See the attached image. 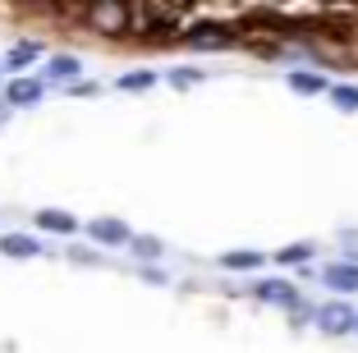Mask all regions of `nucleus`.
<instances>
[{
  "mask_svg": "<svg viewBox=\"0 0 358 353\" xmlns=\"http://www.w3.org/2000/svg\"><path fill=\"white\" fill-rule=\"evenodd\" d=\"M354 317L358 312L349 308V298H331L313 312V326L322 335H331V340H345V335H354Z\"/></svg>",
  "mask_w": 358,
  "mask_h": 353,
  "instance_id": "nucleus-1",
  "label": "nucleus"
},
{
  "mask_svg": "<svg viewBox=\"0 0 358 353\" xmlns=\"http://www.w3.org/2000/svg\"><path fill=\"white\" fill-rule=\"evenodd\" d=\"M42 96H46V83L37 78V73L5 78V87H0V101L10 106V110H32V106H42Z\"/></svg>",
  "mask_w": 358,
  "mask_h": 353,
  "instance_id": "nucleus-2",
  "label": "nucleus"
},
{
  "mask_svg": "<svg viewBox=\"0 0 358 353\" xmlns=\"http://www.w3.org/2000/svg\"><path fill=\"white\" fill-rule=\"evenodd\" d=\"M129 19H134V10H129V5H120V0H96L92 10H87V23H92L96 32H110V37H115V32H124Z\"/></svg>",
  "mask_w": 358,
  "mask_h": 353,
  "instance_id": "nucleus-3",
  "label": "nucleus"
},
{
  "mask_svg": "<svg viewBox=\"0 0 358 353\" xmlns=\"http://www.w3.org/2000/svg\"><path fill=\"white\" fill-rule=\"evenodd\" d=\"M83 229H87V239L101 243V248H129V239H134V229L115 216H96V220H87Z\"/></svg>",
  "mask_w": 358,
  "mask_h": 353,
  "instance_id": "nucleus-4",
  "label": "nucleus"
},
{
  "mask_svg": "<svg viewBox=\"0 0 358 353\" xmlns=\"http://www.w3.org/2000/svg\"><path fill=\"white\" fill-rule=\"evenodd\" d=\"M78 73H83V60H78V55H69V51H60V55H51V60L42 64V83L69 87V83H78Z\"/></svg>",
  "mask_w": 358,
  "mask_h": 353,
  "instance_id": "nucleus-5",
  "label": "nucleus"
},
{
  "mask_svg": "<svg viewBox=\"0 0 358 353\" xmlns=\"http://www.w3.org/2000/svg\"><path fill=\"white\" fill-rule=\"evenodd\" d=\"M37 60H42V42H14L0 60V69H5V78H23Z\"/></svg>",
  "mask_w": 358,
  "mask_h": 353,
  "instance_id": "nucleus-6",
  "label": "nucleus"
},
{
  "mask_svg": "<svg viewBox=\"0 0 358 353\" xmlns=\"http://www.w3.org/2000/svg\"><path fill=\"white\" fill-rule=\"evenodd\" d=\"M42 243L32 239V234H19V229H10V234H0V257H10V261H32V257H42Z\"/></svg>",
  "mask_w": 358,
  "mask_h": 353,
  "instance_id": "nucleus-7",
  "label": "nucleus"
},
{
  "mask_svg": "<svg viewBox=\"0 0 358 353\" xmlns=\"http://www.w3.org/2000/svg\"><path fill=\"white\" fill-rule=\"evenodd\" d=\"M322 284L336 294H358V261H331V266H322Z\"/></svg>",
  "mask_w": 358,
  "mask_h": 353,
  "instance_id": "nucleus-8",
  "label": "nucleus"
},
{
  "mask_svg": "<svg viewBox=\"0 0 358 353\" xmlns=\"http://www.w3.org/2000/svg\"><path fill=\"white\" fill-rule=\"evenodd\" d=\"M253 294L262 303H275V308H299V289L289 280H257Z\"/></svg>",
  "mask_w": 358,
  "mask_h": 353,
  "instance_id": "nucleus-9",
  "label": "nucleus"
},
{
  "mask_svg": "<svg viewBox=\"0 0 358 353\" xmlns=\"http://www.w3.org/2000/svg\"><path fill=\"white\" fill-rule=\"evenodd\" d=\"M32 220H37V229H46V234H74L78 229V220L69 216V211H60V207H42Z\"/></svg>",
  "mask_w": 358,
  "mask_h": 353,
  "instance_id": "nucleus-10",
  "label": "nucleus"
},
{
  "mask_svg": "<svg viewBox=\"0 0 358 353\" xmlns=\"http://www.w3.org/2000/svg\"><path fill=\"white\" fill-rule=\"evenodd\" d=\"M289 87H294L299 96H322L327 92V78H322L317 69H294L289 73Z\"/></svg>",
  "mask_w": 358,
  "mask_h": 353,
  "instance_id": "nucleus-11",
  "label": "nucleus"
},
{
  "mask_svg": "<svg viewBox=\"0 0 358 353\" xmlns=\"http://www.w3.org/2000/svg\"><path fill=\"white\" fill-rule=\"evenodd\" d=\"M129 252H134L138 261H157L161 252H166V243H161L157 234H134V239H129Z\"/></svg>",
  "mask_w": 358,
  "mask_h": 353,
  "instance_id": "nucleus-12",
  "label": "nucleus"
},
{
  "mask_svg": "<svg viewBox=\"0 0 358 353\" xmlns=\"http://www.w3.org/2000/svg\"><path fill=\"white\" fill-rule=\"evenodd\" d=\"M120 92H148V87H157V73L152 69H134V73H120L115 78Z\"/></svg>",
  "mask_w": 358,
  "mask_h": 353,
  "instance_id": "nucleus-13",
  "label": "nucleus"
},
{
  "mask_svg": "<svg viewBox=\"0 0 358 353\" xmlns=\"http://www.w3.org/2000/svg\"><path fill=\"white\" fill-rule=\"evenodd\" d=\"M184 42H189V46H221V42H230V32H225V28H189V32H184Z\"/></svg>",
  "mask_w": 358,
  "mask_h": 353,
  "instance_id": "nucleus-14",
  "label": "nucleus"
},
{
  "mask_svg": "<svg viewBox=\"0 0 358 353\" xmlns=\"http://www.w3.org/2000/svg\"><path fill=\"white\" fill-rule=\"evenodd\" d=\"M262 252H225V257H221V266L225 271H257V266H262Z\"/></svg>",
  "mask_w": 358,
  "mask_h": 353,
  "instance_id": "nucleus-15",
  "label": "nucleus"
},
{
  "mask_svg": "<svg viewBox=\"0 0 358 353\" xmlns=\"http://www.w3.org/2000/svg\"><path fill=\"white\" fill-rule=\"evenodd\" d=\"M327 92H331V106H336V110H349V115L358 110V87H354V83H340V87H327Z\"/></svg>",
  "mask_w": 358,
  "mask_h": 353,
  "instance_id": "nucleus-16",
  "label": "nucleus"
},
{
  "mask_svg": "<svg viewBox=\"0 0 358 353\" xmlns=\"http://www.w3.org/2000/svg\"><path fill=\"white\" fill-rule=\"evenodd\" d=\"M308 257H313V243H289V248L275 252V261H280V266H299V261H308Z\"/></svg>",
  "mask_w": 358,
  "mask_h": 353,
  "instance_id": "nucleus-17",
  "label": "nucleus"
},
{
  "mask_svg": "<svg viewBox=\"0 0 358 353\" xmlns=\"http://www.w3.org/2000/svg\"><path fill=\"white\" fill-rule=\"evenodd\" d=\"M166 78H170V87H198L202 83V69H170Z\"/></svg>",
  "mask_w": 358,
  "mask_h": 353,
  "instance_id": "nucleus-18",
  "label": "nucleus"
},
{
  "mask_svg": "<svg viewBox=\"0 0 358 353\" xmlns=\"http://www.w3.org/2000/svg\"><path fill=\"white\" fill-rule=\"evenodd\" d=\"M340 243H345V257H340V261H358V229H345Z\"/></svg>",
  "mask_w": 358,
  "mask_h": 353,
  "instance_id": "nucleus-19",
  "label": "nucleus"
},
{
  "mask_svg": "<svg viewBox=\"0 0 358 353\" xmlns=\"http://www.w3.org/2000/svg\"><path fill=\"white\" fill-rule=\"evenodd\" d=\"M64 92H69V96H96L101 87H96V83H83V78H78V83H69Z\"/></svg>",
  "mask_w": 358,
  "mask_h": 353,
  "instance_id": "nucleus-20",
  "label": "nucleus"
},
{
  "mask_svg": "<svg viewBox=\"0 0 358 353\" xmlns=\"http://www.w3.org/2000/svg\"><path fill=\"white\" fill-rule=\"evenodd\" d=\"M143 280H148V284H166V275H161L157 266H143Z\"/></svg>",
  "mask_w": 358,
  "mask_h": 353,
  "instance_id": "nucleus-21",
  "label": "nucleus"
},
{
  "mask_svg": "<svg viewBox=\"0 0 358 353\" xmlns=\"http://www.w3.org/2000/svg\"><path fill=\"white\" fill-rule=\"evenodd\" d=\"M10 115H14V110H10V106H5V101H0V129L10 124Z\"/></svg>",
  "mask_w": 358,
  "mask_h": 353,
  "instance_id": "nucleus-22",
  "label": "nucleus"
},
{
  "mask_svg": "<svg viewBox=\"0 0 358 353\" xmlns=\"http://www.w3.org/2000/svg\"><path fill=\"white\" fill-rule=\"evenodd\" d=\"M0 87H5V69H0Z\"/></svg>",
  "mask_w": 358,
  "mask_h": 353,
  "instance_id": "nucleus-23",
  "label": "nucleus"
},
{
  "mask_svg": "<svg viewBox=\"0 0 358 353\" xmlns=\"http://www.w3.org/2000/svg\"><path fill=\"white\" fill-rule=\"evenodd\" d=\"M354 335H358V317H354Z\"/></svg>",
  "mask_w": 358,
  "mask_h": 353,
  "instance_id": "nucleus-24",
  "label": "nucleus"
}]
</instances>
